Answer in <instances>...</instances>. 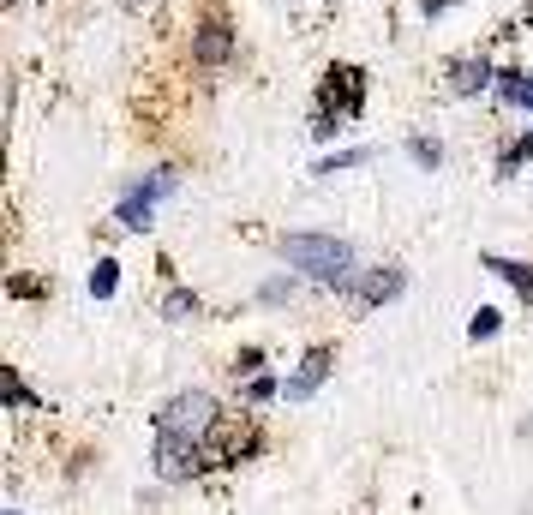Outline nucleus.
<instances>
[{
  "instance_id": "obj_7",
  "label": "nucleus",
  "mask_w": 533,
  "mask_h": 515,
  "mask_svg": "<svg viewBox=\"0 0 533 515\" xmlns=\"http://www.w3.org/2000/svg\"><path fill=\"white\" fill-rule=\"evenodd\" d=\"M402 288H408V276H402L396 264H378V270H360V276H354V294H360L366 306H384V300H396Z\"/></svg>"
},
{
  "instance_id": "obj_11",
  "label": "nucleus",
  "mask_w": 533,
  "mask_h": 515,
  "mask_svg": "<svg viewBox=\"0 0 533 515\" xmlns=\"http://www.w3.org/2000/svg\"><path fill=\"white\" fill-rule=\"evenodd\" d=\"M162 312H168V318H174V324H186V318H198V312H204V306H198V294H186V288H174V294H168V300H162Z\"/></svg>"
},
{
  "instance_id": "obj_2",
  "label": "nucleus",
  "mask_w": 533,
  "mask_h": 515,
  "mask_svg": "<svg viewBox=\"0 0 533 515\" xmlns=\"http://www.w3.org/2000/svg\"><path fill=\"white\" fill-rule=\"evenodd\" d=\"M330 84H324V108H318V138H330V132H342V120H354L360 114V102H366V72L360 66H330L324 72Z\"/></svg>"
},
{
  "instance_id": "obj_3",
  "label": "nucleus",
  "mask_w": 533,
  "mask_h": 515,
  "mask_svg": "<svg viewBox=\"0 0 533 515\" xmlns=\"http://www.w3.org/2000/svg\"><path fill=\"white\" fill-rule=\"evenodd\" d=\"M174 186H180L174 168H162V174H150V180H132V186L120 192V228H132V234L156 228V204H162Z\"/></svg>"
},
{
  "instance_id": "obj_12",
  "label": "nucleus",
  "mask_w": 533,
  "mask_h": 515,
  "mask_svg": "<svg viewBox=\"0 0 533 515\" xmlns=\"http://www.w3.org/2000/svg\"><path fill=\"white\" fill-rule=\"evenodd\" d=\"M408 156H414L420 168H438V162H444V144H438V138H408Z\"/></svg>"
},
{
  "instance_id": "obj_8",
  "label": "nucleus",
  "mask_w": 533,
  "mask_h": 515,
  "mask_svg": "<svg viewBox=\"0 0 533 515\" xmlns=\"http://www.w3.org/2000/svg\"><path fill=\"white\" fill-rule=\"evenodd\" d=\"M324 378H330V348H312V354L300 360V372H294V378L282 384V396H288V402H312Z\"/></svg>"
},
{
  "instance_id": "obj_1",
  "label": "nucleus",
  "mask_w": 533,
  "mask_h": 515,
  "mask_svg": "<svg viewBox=\"0 0 533 515\" xmlns=\"http://www.w3.org/2000/svg\"><path fill=\"white\" fill-rule=\"evenodd\" d=\"M282 258L300 276L324 282V288H354V276H360V252L348 240H336V234H288L282 240Z\"/></svg>"
},
{
  "instance_id": "obj_17",
  "label": "nucleus",
  "mask_w": 533,
  "mask_h": 515,
  "mask_svg": "<svg viewBox=\"0 0 533 515\" xmlns=\"http://www.w3.org/2000/svg\"><path fill=\"white\" fill-rule=\"evenodd\" d=\"M450 6H456V0H426V12H450Z\"/></svg>"
},
{
  "instance_id": "obj_9",
  "label": "nucleus",
  "mask_w": 533,
  "mask_h": 515,
  "mask_svg": "<svg viewBox=\"0 0 533 515\" xmlns=\"http://www.w3.org/2000/svg\"><path fill=\"white\" fill-rule=\"evenodd\" d=\"M498 96H504L510 108H533V72H504Z\"/></svg>"
},
{
  "instance_id": "obj_10",
  "label": "nucleus",
  "mask_w": 533,
  "mask_h": 515,
  "mask_svg": "<svg viewBox=\"0 0 533 515\" xmlns=\"http://www.w3.org/2000/svg\"><path fill=\"white\" fill-rule=\"evenodd\" d=\"M114 288H120V264L102 258V264L90 270V294H96V300H114Z\"/></svg>"
},
{
  "instance_id": "obj_13",
  "label": "nucleus",
  "mask_w": 533,
  "mask_h": 515,
  "mask_svg": "<svg viewBox=\"0 0 533 515\" xmlns=\"http://www.w3.org/2000/svg\"><path fill=\"white\" fill-rule=\"evenodd\" d=\"M498 318H504L498 306H480V312H474V324H468V336H474V342H486V336H498Z\"/></svg>"
},
{
  "instance_id": "obj_16",
  "label": "nucleus",
  "mask_w": 533,
  "mask_h": 515,
  "mask_svg": "<svg viewBox=\"0 0 533 515\" xmlns=\"http://www.w3.org/2000/svg\"><path fill=\"white\" fill-rule=\"evenodd\" d=\"M270 396H282V384H276V378H264V372H258V378H252V384H246V402H270Z\"/></svg>"
},
{
  "instance_id": "obj_15",
  "label": "nucleus",
  "mask_w": 533,
  "mask_h": 515,
  "mask_svg": "<svg viewBox=\"0 0 533 515\" xmlns=\"http://www.w3.org/2000/svg\"><path fill=\"white\" fill-rule=\"evenodd\" d=\"M360 162H372V150H342V156L318 162V174H342V168H360Z\"/></svg>"
},
{
  "instance_id": "obj_14",
  "label": "nucleus",
  "mask_w": 533,
  "mask_h": 515,
  "mask_svg": "<svg viewBox=\"0 0 533 515\" xmlns=\"http://www.w3.org/2000/svg\"><path fill=\"white\" fill-rule=\"evenodd\" d=\"M486 84H492V66H486V60H480V66H462V72H456V90H486Z\"/></svg>"
},
{
  "instance_id": "obj_6",
  "label": "nucleus",
  "mask_w": 533,
  "mask_h": 515,
  "mask_svg": "<svg viewBox=\"0 0 533 515\" xmlns=\"http://www.w3.org/2000/svg\"><path fill=\"white\" fill-rule=\"evenodd\" d=\"M192 54H198L204 66H222V60L234 54V30H228V18H222V12H210V18L198 24V36H192Z\"/></svg>"
},
{
  "instance_id": "obj_5",
  "label": "nucleus",
  "mask_w": 533,
  "mask_h": 515,
  "mask_svg": "<svg viewBox=\"0 0 533 515\" xmlns=\"http://www.w3.org/2000/svg\"><path fill=\"white\" fill-rule=\"evenodd\" d=\"M204 462V444L198 438H180V432H156V474L174 486V480H192Z\"/></svg>"
},
{
  "instance_id": "obj_4",
  "label": "nucleus",
  "mask_w": 533,
  "mask_h": 515,
  "mask_svg": "<svg viewBox=\"0 0 533 515\" xmlns=\"http://www.w3.org/2000/svg\"><path fill=\"white\" fill-rule=\"evenodd\" d=\"M216 420H222V414H216V396L186 390V396H174V402L156 414V432H180V438H198V444H204V438L216 432Z\"/></svg>"
}]
</instances>
